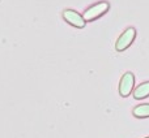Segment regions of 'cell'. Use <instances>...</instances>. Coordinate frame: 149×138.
I'll use <instances>...</instances> for the list:
<instances>
[{"instance_id": "cell-6", "label": "cell", "mask_w": 149, "mask_h": 138, "mask_svg": "<svg viewBox=\"0 0 149 138\" xmlns=\"http://www.w3.org/2000/svg\"><path fill=\"white\" fill-rule=\"evenodd\" d=\"M132 113H134L135 117H139V119L149 117V103L139 104L137 107H135L134 110H132Z\"/></svg>"}, {"instance_id": "cell-1", "label": "cell", "mask_w": 149, "mask_h": 138, "mask_svg": "<svg viewBox=\"0 0 149 138\" xmlns=\"http://www.w3.org/2000/svg\"><path fill=\"white\" fill-rule=\"evenodd\" d=\"M109 8H110V4H109L107 1H100V3H97V4H93L92 7L88 8L84 12L82 17H84V20L86 21V22H90V21H94L95 18L105 14L109 10Z\"/></svg>"}, {"instance_id": "cell-3", "label": "cell", "mask_w": 149, "mask_h": 138, "mask_svg": "<svg viewBox=\"0 0 149 138\" xmlns=\"http://www.w3.org/2000/svg\"><path fill=\"white\" fill-rule=\"evenodd\" d=\"M134 85H135L134 73H131V72L124 73L120 78V83H119V94L124 98L128 97V95L131 94L132 89H134Z\"/></svg>"}, {"instance_id": "cell-5", "label": "cell", "mask_w": 149, "mask_h": 138, "mask_svg": "<svg viewBox=\"0 0 149 138\" xmlns=\"http://www.w3.org/2000/svg\"><path fill=\"white\" fill-rule=\"evenodd\" d=\"M147 97H149V81L139 85L134 91L135 99H144V98H147Z\"/></svg>"}, {"instance_id": "cell-4", "label": "cell", "mask_w": 149, "mask_h": 138, "mask_svg": "<svg viewBox=\"0 0 149 138\" xmlns=\"http://www.w3.org/2000/svg\"><path fill=\"white\" fill-rule=\"evenodd\" d=\"M63 18H64L70 25L74 26V28H79V29L84 28L85 23H86V21L84 20L82 14L77 13L76 10H73V9H65L64 12H63Z\"/></svg>"}, {"instance_id": "cell-2", "label": "cell", "mask_w": 149, "mask_h": 138, "mask_svg": "<svg viewBox=\"0 0 149 138\" xmlns=\"http://www.w3.org/2000/svg\"><path fill=\"white\" fill-rule=\"evenodd\" d=\"M135 37H136V30H135V28H128L126 31H123L122 35L119 37L115 43L116 51L122 52V51H124V50H127L132 44V42L135 41Z\"/></svg>"}, {"instance_id": "cell-7", "label": "cell", "mask_w": 149, "mask_h": 138, "mask_svg": "<svg viewBox=\"0 0 149 138\" xmlns=\"http://www.w3.org/2000/svg\"><path fill=\"white\" fill-rule=\"evenodd\" d=\"M145 138H149V137H145Z\"/></svg>"}]
</instances>
